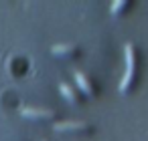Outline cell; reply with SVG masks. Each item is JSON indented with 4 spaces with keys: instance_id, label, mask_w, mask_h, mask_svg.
Returning <instances> with one entry per match:
<instances>
[{
    "instance_id": "cell-4",
    "label": "cell",
    "mask_w": 148,
    "mask_h": 141,
    "mask_svg": "<svg viewBox=\"0 0 148 141\" xmlns=\"http://www.w3.org/2000/svg\"><path fill=\"white\" fill-rule=\"evenodd\" d=\"M85 127L83 121H57L55 123V129H81Z\"/></svg>"
},
{
    "instance_id": "cell-3",
    "label": "cell",
    "mask_w": 148,
    "mask_h": 141,
    "mask_svg": "<svg viewBox=\"0 0 148 141\" xmlns=\"http://www.w3.org/2000/svg\"><path fill=\"white\" fill-rule=\"evenodd\" d=\"M73 77H75V81H77V85H79L85 93H91V85H89V81L85 79V75H83L81 71H73Z\"/></svg>"
},
{
    "instance_id": "cell-6",
    "label": "cell",
    "mask_w": 148,
    "mask_h": 141,
    "mask_svg": "<svg viewBox=\"0 0 148 141\" xmlns=\"http://www.w3.org/2000/svg\"><path fill=\"white\" fill-rule=\"evenodd\" d=\"M71 49H73V45H55L53 47V53H67Z\"/></svg>"
},
{
    "instance_id": "cell-1",
    "label": "cell",
    "mask_w": 148,
    "mask_h": 141,
    "mask_svg": "<svg viewBox=\"0 0 148 141\" xmlns=\"http://www.w3.org/2000/svg\"><path fill=\"white\" fill-rule=\"evenodd\" d=\"M124 55H126V73H124V77H122V81H120V89H122V91L130 85L132 73H134V47H132L130 43L124 47Z\"/></svg>"
},
{
    "instance_id": "cell-7",
    "label": "cell",
    "mask_w": 148,
    "mask_h": 141,
    "mask_svg": "<svg viewBox=\"0 0 148 141\" xmlns=\"http://www.w3.org/2000/svg\"><path fill=\"white\" fill-rule=\"evenodd\" d=\"M124 4H126V0H116V2H114V4L110 6V10H112V12H116V10H120V8H122Z\"/></svg>"
},
{
    "instance_id": "cell-2",
    "label": "cell",
    "mask_w": 148,
    "mask_h": 141,
    "mask_svg": "<svg viewBox=\"0 0 148 141\" xmlns=\"http://www.w3.org/2000/svg\"><path fill=\"white\" fill-rule=\"evenodd\" d=\"M21 113L27 117H49V115H53L51 109H37V107H27V105L21 107Z\"/></svg>"
},
{
    "instance_id": "cell-5",
    "label": "cell",
    "mask_w": 148,
    "mask_h": 141,
    "mask_svg": "<svg viewBox=\"0 0 148 141\" xmlns=\"http://www.w3.org/2000/svg\"><path fill=\"white\" fill-rule=\"evenodd\" d=\"M59 89H61V93H63V95H65L69 101H73V99H75V95H73V91H71V87H69V85L61 83V85H59Z\"/></svg>"
}]
</instances>
